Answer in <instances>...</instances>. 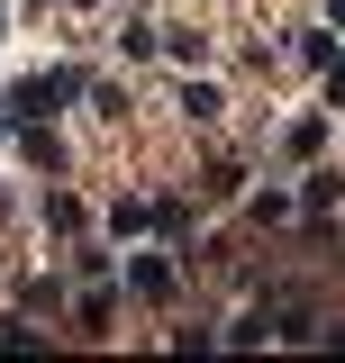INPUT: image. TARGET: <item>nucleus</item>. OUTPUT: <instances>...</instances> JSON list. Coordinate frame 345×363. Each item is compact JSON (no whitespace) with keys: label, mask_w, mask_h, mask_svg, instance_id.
Returning a JSON list of instances; mask_svg holds the SVG:
<instances>
[{"label":"nucleus","mask_w":345,"mask_h":363,"mask_svg":"<svg viewBox=\"0 0 345 363\" xmlns=\"http://www.w3.org/2000/svg\"><path fill=\"white\" fill-rule=\"evenodd\" d=\"M73 91H91L82 73H37V82H18V91H9V118H45V109H64Z\"/></svg>","instance_id":"1"},{"label":"nucleus","mask_w":345,"mask_h":363,"mask_svg":"<svg viewBox=\"0 0 345 363\" xmlns=\"http://www.w3.org/2000/svg\"><path fill=\"white\" fill-rule=\"evenodd\" d=\"M172 281H182L172 255H136V264H128V291H136V300H172Z\"/></svg>","instance_id":"2"},{"label":"nucleus","mask_w":345,"mask_h":363,"mask_svg":"<svg viewBox=\"0 0 345 363\" xmlns=\"http://www.w3.org/2000/svg\"><path fill=\"white\" fill-rule=\"evenodd\" d=\"M18 145H28V164H37V173H64V136L45 128V118H18Z\"/></svg>","instance_id":"3"},{"label":"nucleus","mask_w":345,"mask_h":363,"mask_svg":"<svg viewBox=\"0 0 345 363\" xmlns=\"http://www.w3.org/2000/svg\"><path fill=\"white\" fill-rule=\"evenodd\" d=\"M282 145H291V155H300V164H309V155L327 145V118H291V136H282Z\"/></svg>","instance_id":"4"},{"label":"nucleus","mask_w":345,"mask_h":363,"mask_svg":"<svg viewBox=\"0 0 345 363\" xmlns=\"http://www.w3.org/2000/svg\"><path fill=\"white\" fill-rule=\"evenodd\" d=\"M182 109H191V118H200V128H209V118H218V109H227V100H218L209 82H182Z\"/></svg>","instance_id":"5"},{"label":"nucleus","mask_w":345,"mask_h":363,"mask_svg":"<svg viewBox=\"0 0 345 363\" xmlns=\"http://www.w3.org/2000/svg\"><path fill=\"white\" fill-rule=\"evenodd\" d=\"M136 227H155V209H146V200H119V209H109V236H136Z\"/></svg>","instance_id":"6"},{"label":"nucleus","mask_w":345,"mask_h":363,"mask_svg":"<svg viewBox=\"0 0 345 363\" xmlns=\"http://www.w3.org/2000/svg\"><path fill=\"white\" fill-rule=\"evenodd\" d=\"M0 345H37V327L28 318H0Z\"/></svg>","instance_id":"7"},{"label":"nucleus","mask_w":345,"mask_h":363,"mask_svg":"<svg viewBox=\"0 0 345 363\" xmlns=\"http://www.w3.org/2000/svg\"><path fill=\"white\" fill-rule=\"evenodd\" d=\"M327 100L345 109V55H327Z\"/></svg>","instance_id":"8"},{"label":"nucleus","mask_w":345,"mask_h":363,"mask_svg":"<svg viewBox=\"0 0 345 363\" xmlns=\"http://www.w3.org/2000/svg\"><path fill=\"white\" fill-rule=\"evenodd\" d=\"M9 128H18V118H9V109H0V136H9Z\"/></svg>","instance_id":"9"},{"label":"nucleus","mask_w":345,"mask_h":363,"mask_svg":"<svg viewBox=\"0 0 345 363\" xmlns=\"http://www.w3.org/2000/svg\"><path fill=\"white\" fill-rule=\"evenodd\" d=\"M73 9H91V0H73Z\"/></svg>","instance_id":"10"}]
</instances>
